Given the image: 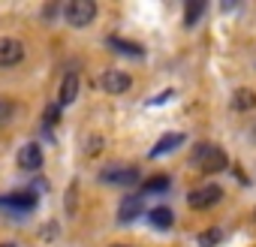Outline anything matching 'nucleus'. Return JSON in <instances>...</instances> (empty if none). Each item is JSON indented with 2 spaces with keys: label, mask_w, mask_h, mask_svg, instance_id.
I'll return each mask as SVG.
<instances>
[{
  "label": "nucleus",
  "mask_w": 256,
  "mask_h": 247,
  "mask_svg": "<svg viewBox=\"0 0 256 247\" xmlns=\"http://www.w3.org/2000/svg\"><path fill=\"white\" fill-rule=\"evenodd\" d=\"M172 96H175V90H163V94H160V96L154 100V106H160V102H169Z\"/></svg>",
  "instance_id": "nucleus-20"
},
{
  "label": "nucleus",
  "mask_w": 256,
  "mask_h": 247,
  "mask_svg": "<svg viewBox=\"0 0 256 247\" xmlns=\"http://www.w3.org/2000/svg\"><path fill=\"white\" fill-rule=\"evenodd\" d=\"M220 241H223V232H220L217 226H214V229H205V232L199 235V244H202V247H214V244H220Z\"/></svg>",
  "instance_id": "nucleus-17"
},
{
  "label": "nucleus",
  "mask_w": 256,
  "mask_h": 247,
  "mask_svg": "<svg viewBox=\"0 0 256 247\" xmlns=\"http://www.w3.org/2000/svg\"><path fill=\"white\" fill-rule=\"evenodd\" d=\"M58 120H60V106H48L46 108V127H54Z\"/></svg>",
  "instance_id": "nucleus-19"
},
{
  "label": "nucleus",
  "mask_w": 256,
  "mask_h": 247,
  "mask_svg": "<svg viewBox=\"0 0 256 247\" xmlns=\"http://www.w3.org/2000/svg\"><path fill=\"white\" fill-rule=\"evenodd\" d=\"M22 58H24L22 40L0 36V66H16V64H22Z\"/></svg>",
  "instance_id": "nucleus-3"
},
{
  "label": "nucleus",
  "mask_w": 256,
  "mask_h": 247,
  "mask_svg": "<svg viewBox=\"0 0 256 247\" xmlns=\"http://www.w3.org/2000/svg\"><path fill=\"white\" fill-rule=\"evenodd\" d=\"M76 96H78V72H66V76H64V84H60L58 106H70Z\"/></svg>",
  "instance_id": "nucleus-10"
},
{
  "label": "nucleus",
  "mask_w": 256,
  "mask_h": 247,
  "mask_svg": "<svg viewBox=\"0 0 256 247\" xmlns=\"http://www.w3.org/2000/svg\"><path fill=\"white\" fill-rule=\"evenodd\" d=\"M12 112H16V106H12L10 100H4V96H0V124H10Z\"/></svg>",
  "instance_id": "nucleus-18"
},
{
  "label": "nucleus",
  "mask_w": 256,
  "mask_h": 247,
  "mask_svg": "<svg viewBox=\"0 0 256 247\" xmlns=\"http://www.w3.org/2000/svg\"><path fill=\"white\" fill-rule=\"evenodd\" d=\"M136 217H142V196H126L118 208V220L120 223H133Z\"/></svg>",
  "instance_id": "nucleus-9"
},
{
  "label": "nucleus",
  "mask_w": 256,
  "mask_h": 247,
  "mask_svg": "<svg viewBox=\"0 0 256 247\" xmlns=\"http://www.w3.org/2000/svg\"><path fill=\"white\" fill-rule=\"evenodd\" d=\"M205 12V0H187V10H184V28H193Z\"/></svg>",
  "instance_id": "nucleus-14"
},
{
  "label": "nucleus",
  "mask_w": 256,
  "mask_h": 247,
  "mask_svg": "<svg viewBox=\"0 0 256 247\" xmlns=\"http://www.w3.org/2000/svg\"><path fill=\"white\" fill-rule=\"evenodd\" d=\"M0 205H10L16 211H30L36 205V193L34 190H16L10 196H0Z\"/></svg>",
  "instance_id": "nucleus-8"
},
{
  "label": "nucleus",
  "mask_w": 256,
  "mask_h": 247,
  "mask_svg": "<svg viewBox=\"0 0 256 247\" xmlns=\"http://www.w3.org/2000/svg\"><path fill=\"white\" fill-rule=\"evenodd\" d=\"M148 220L157 226V229H172V223H175V214H172V208H151L148 211Z\"/></svg>",
  "instance_id": "nucleus-12"
},
{
  "label": "nucleus",
  "mask_w": 256,
  "mask_h": 247,
  "mask_svg": "<svg viewBox=\"0 0 256 247\" xmlns=\"http://www.w3.org/2000/svg\"><path fill=\"white\" fill-rule=\"evenodd\" d=\"M220 196H223V190L214 187V184H208V187L193 190V193L187 196V205H190V208H211V205L220 202Z\"/></svg>",
  "instance_id": "nucleus-5"
},
{
  "label": "nucleus",
  "mask_w": 256,
  "mask_h": 247,
  "mask_svg": "<svg viewBox=\"0 0 256 247\" xmlns=\"http://www.w3.org/2000/svg\"><path fill=\"white\" fill-rule=\"evenodd\" d=\"M100 178L108 181V184H120V187H126V184H136V181H139V169H133V166H108Z\"/></svg>",
  "instance_id": "nucleus-6"
},
{
  "label": "nucleus",
  "mask_w": 256,
  "mask_h": 247,
  "mask_svg": "<svg viewBox=\"0 0 256 247\" xmlns=\"http://www.w3.org/2000/svg\"><path fill=\"white\" fill-rule=\"evenodd\" d=\"M232 106H235L238 112H247V108H253V106H256V94H253L250 88H244V90H238V94H235Z\"/></svg>",
  "instance_id": "nucleus-16"
},
{
  "label": "nucleus",
  "mask_w": 256,
  "mask_h": 247,
  "mask_svg": "<svg viewBox=\"0 0 256 247\" xmlns=\"http://www.w3.org/2000/svg\"><path fill=\"white\" fill-rule=\"evenodd\" d=\"M0 247H16V244H0Z\"/></svg>",
  "instance_id": "nucleus-21"
},
{
  "label": "nucleus",
  "mask_w": 256,
  "mask_h": 247,
  "mask_svg": "<svg viewBox=\"0 0 256 247\" xmlns=\"http://www.w3.org/2000/svg\"><path fill=\"white\" fill-rule=\"evenodd\" d=\"M16 163H18V169H24V172H36V169H42V151H40V145H36V142H28V145L18 151Z\"/></svg>",
  "instance_id": "nucleus-7"
},
{
  "label": "nucleus",
  "mask_w": 256,
  "mask_h": 247,
  "mask_svg": "<svg viewBox=\"0 0 256 247\" xmlns=\"http://www.w3.org/2000/svg\"><path fill=\"white\" fill-rule=\"evenodd\" d=\"M108 46H114V52H120V54H130V58H142V54H145L139 42L120 40V36H108Z\"/></svg>",
  "instance_id": "nucleus-13"
},
{
  "label": "nucleus",
  "mask_w": 256,
  "mask_h": 247,
  "mask_svg": "<svg viewBox=\"0 0 256 247\" xmlns=\"http://www.w3.org/2000/svg\"><path fill=\"white\" fill-rule=\"evenodd\" d=\"M184 133H166V136H160V142L151 148V157H163V154H169V151H175L178 145H184Z\"/></svg>",
  "instance_id": "nucleus-11"
},
{
  "label": "nucleus",
  "mask_w": 256,
  "mask_h": 247,
  "mask_svg": "<svg viewBox=\"0 0 256 247\" xmlns=\"http://www.w3.org/2000/svg\"><path fill=\"white\" fill-rule=\"evenodd\" d=\"M169 184H172L169 175H154V178H148V181L142 184V193H148V196H151V193H166Z\"/></svg>",
  "instance_id": "nucleus-15"
},
{
  "label": "nucleus",
  "mask_w": 256,
  "mask_h": 247,
  "mask_svg": "<svg viewBox=\"0 0 256 247\" xmlns=\"http://www.w3.org/2000/svg\"><path fill=\"white\" fill-rule=\"evenodd\" d=\"M193 163H199L202 172L217 175V172H223V169L229 166V157H226L223 148H217V145H211V142H202V145L193 151Z\"/></svg>",
  "instance_id": "nucleus-1"
},
{
  "label": "nucleus",
  "mask_w": 256,
  "mask_h": 247,
  "mask_svg": "<svg viewBox=\"0 0 256 247\" xmlns=\"http://www.w3.org/2000/svg\"><path fill=\"white\" fill-rule=\"evenodd\" d=\"M130 84H133V78L120 70H106L102 78H100V88L106 94H124V90H130Z\"/></svg>",
  "instance_id": "nucleus-4"
},
{
  "label": "nucleus",
  "mask_w": 256,
  "mask_h": 247,
  "mask_svg": "<svg viewBox=\"0 0 256 247\" xmlns=\"http://www.w3.org/2000/svg\"><path fill=\"white\" fill-rule=\"evenodd\" d=\"M64 16H66V24L88 28L94 22V16H96V4H94V0H72V4H66Z\"/></svg>",
  "instance_id": "nucleus-2"
}]
</instances>
